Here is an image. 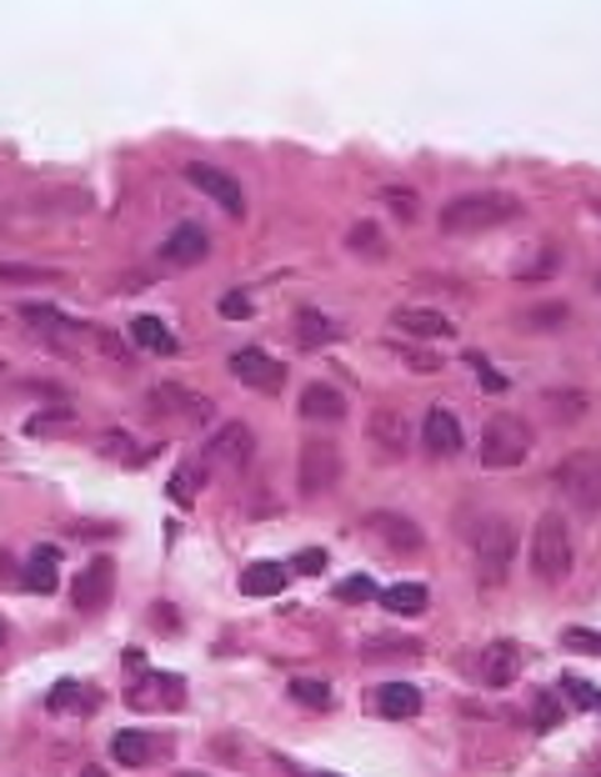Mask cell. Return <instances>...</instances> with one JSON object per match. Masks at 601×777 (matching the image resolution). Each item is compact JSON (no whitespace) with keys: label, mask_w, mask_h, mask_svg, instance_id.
Instances as JSON below:
<instances>
[{"label":"cell","mask_w":601,"mask_h":777,"mask_svg":"<svg viewBox=\"0 0 601 777\" xmlns=\"http://www.w3.org/2000/svg\"><path fill=\"white\" fill-rule=\"evenodd\" d=\"M532 327H561V321H567V307H547V311H532Z\"/></svg>","instance_id":"cell-41"},{"label":"cell","mask_w":601,"mask_h":777,"mask_svg":"<svg viewBox=\"0 0 601 777\" xmlns=\"http://www.w3.org/2000/svg\"><path fill=\"white\" fill-rule=\"evenodd\" d=\"M516 216H522V201L512 191H471V196H457L441 206L437 226L447 236H471V231H496Z\"/></svg>","instance_id":"cell-1"},{"label":"cell","mask_w":601,"mask_h":777,"mask_svg":"<svg viewBox=\"0 0 601 777\" xmlns=\"http://www.w3.org/2000/svg\"><path fill=\"white\" fill-rule=\"evenodd\" d=\"M561 502L581 517H597L601 512V451H571L561 457V467L551 471Z\"/></svg>","instance_id":"cell-2"},{"label":"cell","mask_w":601,"mask_h":777,"mask_svg":"<svg viewBox=\"0 0 601 777\" xmlns=\"http://www.w3.org/2000/svg\"><path fill=\"white\" fill-rule=\"evenodd\" d=\"M131 337H136V347H141V351H161V356H175V347H181L161 317H136L131 321Z\"/></svg>","instance_id":"cell-24"},{"label":"cell","mask_w":601,"mask_h":777,"mask_svg":"<svg viewBox=\"0 0 601 777\" xmlns=\"http://www.w3.org/2000/svg\"><path fill=\"white\" fill-rule=\"evenodd\" d=\"M516 672H522V647L516 642H492L481 652V682L486 688H512Z\"/></svg>","instance_id":"cell-15"},{"label":"cell","mask_w":601,"mask_h":777,"mask_svg":"<svg viewBox=\"0 0 601 777\" xmlns=\"http://www.w3.org/2000/svg\"><path fill=\"white\" fill-rule=\"evenodd\" d=\"M597 291H601V276H597Z\"/></svg>","instance_id":"cell-47"},{"label":"cell","mask_w":601,"mask_h":777,"mask_svg":"<svg viewBox=\"0 0 601 777\" xmlns=\"http://www.w3.org/2000/svg\"><path fill=\"white\" fill-rule=\"evenodd\" d=\"M597 712H601V702H597Z\"/></svg>","instance_id":"cell-48"},{"label":"cell","mask_w":601,"mask_h":777,"mask_svg":"<svg viewBox=\"0 0 601 777\" xmlns=\"http://www.w3.org/2000/svg\"><path fill=\"white\" fill-rule=\"evenodd\" d=\"M0 281L41 286V281H61V272H55V266H15V262H0Z\"/></svg>","instance_id":"cell-32"},{"label":"cell","mask_w":601,"mask_h":777,"mask_svg":"<svg viewBox=\"0 0 601 777\" xmlns=\"http://www.w3.org/2000/svg\"><path fill=\"white\" fill-rule=\"evenodd\" d=\"M376 712L391 717V723H406V717L421 712V688H411V682H386V688L376 692Z\"/></svg>","instance_id":"cell-20"},{"label":"cell","mask_w":601,"mask_h":777,"mask_svg":"<svg viewBox=\"0 0 601 777\" xmlns=\"http://www.w3.org/2000/svg\"><path fill=\"white\" fill-rule=\"evenodd\" d=\"M316 777H336V773H316Z\"/></svg>","instance_id":"cell-45"},{"label":"cell","mask_w":601,"mask_h":777,"mask_svg":"<svg viewBox=\"0 0 601 777\" xmlns=\"http://www.w3.org/2000/svg\"><path fill=\"white\" fill-rule=\"evenodd\" d=\"M561 692H571L577 707H597V702H601V692L591 688V682H581V678H561Z\"/></svg>","instance_id":"cell-37"},{"label":"cell","mask_w":601,"mask_h":777,"mask_svg":"<svg viewBox=\"0 0 601 777\" xmlns=\"http://www.w3.org/2000/svg\"><path fill=\"white\" fill-rule=\"evenodd\" d=\"M382 597V607L386 613H401V617H416V613H427V587L421 582H396V587H386V592H376Z\"/></svg>","instance_id":"cell-23"},{"label":"cell","mask_w":601,"mask_h":777,"mask_svg":"<svg viewBox=\"0 0 601 777\" xmlns=\"http://www.w3.org/2000/svg\"><path fill=\"white\" fill-rule=\"evenodd\" d=\"M532 572L541 582H561L571 572V532L561 512H541V522L532 526Z\"/></svg>","instance_id":"cell-4"},{"label":"cell","mask_w":601,"mask_h":777,"mask_svg":"<svg viewBox=\"0 0 601 777\" xmlns=\"http://www.w3.org/2000/svg\"><path fill=\"white\" fill-rule=\"evenodd\" d=\"M372 441L386 451V457H406V441H411V427H406V416L391 412V406H376L372 412Z\"/></svg>","instance_id":"cell-17"},{"label":"cell","mask_w":601,"mask_h":777,"mask_svg":"<svg viewBox=\"0 0 601 777\" xmlns=\"http://www.w3.org/2000/svg\"><path fill=\"white\" fill-rule=\"evenodd\" d=\"M341 337V327L331 317H321V311H301V317H296V341H301V347L307 351H316V347H331V341Z\"/></svg>","instance_id":"cell-25"},{"label":"cell","mask_w":601,"mask_h":777,"mask_svg":"<svg viewBox=\"0 0 601 777\" xmlns=\"http://www.w3.org/2000/svg\"><path fill=\"white\" fill-rule=\"evenodd\" d=\"M0 372H6V366H0Z\"/></svg>","instance_id":"cell-49"},{"label":"cell","mask_w":601,"mask_h":777,"mask_svg":"<svg viewBox=\"0 0 601 777\" xmlns=\"http://www.w3.org/2000/svg\"><path fill=\"white\" fill-rule=\"evenodd\" d=\"M421 657V642L401 632H376V637H361V662H411Z\"/></svg>","instance_id":"cell-18"},{"label":"cell","mask_w":601,"mask_h":777,"mask_svg":"<svg viewBox=\"0 0 601 777\" xmlns=\"http://www.w3.org/2000/svg\"><path fill=\"white\" fill-rule=\"evenodd\" d=\"M291 572H301V577H316V572H326V552H321V547H307V552H296Z\"/></svg>","instance_id":"cell-39"},{"label":"cell","mask_w":601,"mask_h":777,"mask_svg":"<svg viewBox=\"0 0 601 777\" xmlns=\"http://www.w3.org/2000/svg\"><path fill=\"white\" fill-rule=\"evenodd\" d=\"M286 582H291V567H281V562H251L240 572V592L246 597H276Z\"/></svg>","instance_id":"cell-22"},{"label":"cell","mask_w":601,"mask_h":777,"mask_svg":"<svg viewBox=\"0 0 601 777\" xmlns=\"http://www.w3.org/2000/svg\"><path fill=\"white\" fill-rule=\"evenodd\" d=\"M110 587H116V567H110V557H96L86 572L76 577V592H71V603H76V613H100V607L110 603Z\"/></svg>","instance_id":"cell-11"},{"label":"cell","mask_w":601,"mask_h":777,"mask_svg":"<svg viewBox=\"0 0 601 777\" xmlns=\"http://www.w3.org/2000/svg\"><path fill=\"white\" fill-rule=\"evenodd\" d=\"M296 482H301V497H321L341 482V447L336 441L311 437L296 457Z\"/></svg>","instance_id":"cell-6"},{"label":"cell","mask_w":601,"mask_h":777,"mask_svg":"<svg viewBox=\"0 0 601 777\" xmlns=\"http://www.w3.org/2000/svg\"><path fill=\"white\" fill-rule=\"evenodd\" d=\"M216 311H221L226 321H246V317H251V301H246L240 291H226V296L216 301Z\"/></svg>","instance_id":"cell-38"},{"label":"cell","mask_w":601,"mask_h":777,"mask_svg":"<svg viewBox=\"0 0 601 777\" xmlns=\"http://www.w3.org/2000/svg\"><path fill=\"white\" fill-rule=\"evenodd\" d=\"M6 637H11V627H6V617H0V647H6Z\"/></svg>","instance_id":"cell-44"},{"label":"cell","mask_w":601,"mask_h":777,"mask_svg":"<svg viewBox=\"0 0 601 777\" xmlns=\"http://www.w3.org/2000/svg\"><path fill=\"white\" fill-rule=\"evenodd\" d=\"M256 451V437L246 422H230V427H221L216 437L206 441V467H226V471H240L246 461H251Z\"/></svg>","instance_id":"cell-10"},{"label":"cell","mask_w":601,"mask_h":777,"mask_svg":"<svg viewBox=\"0 0 601 777\" xmlns=\"http://www.w3.org/2000/svg\"><path fill=\"white\" fill-rule=\"evenodd\" d=\"M196 482H206V467H201V471H175V477H171V497L181 507H191V502H196V497H191V492H196Z\"/></svg>","instance_id":"cell-36"},{"label":"cell","mask_w":601,"mask_h":777,"mask_svg":"<svg viewBox=\"0 0 601 777\" xmlns=\"http://www.w3.org/2000/svg\"><path fill=\"white\" fill-rule=\"evenodd\" d=\"M291 698L301 702V707H311V712H331V688H326V682H316V678H296Z\"/></svg>","instance_id":"cell-31"},{"label":"cell","mask_w":601,"mask_h":777,"mask_svg":"<svg viewBox=\"0 0 601 777\" xmlns=\"http://www.w3.org/2000/svg\"><path fill=\"white\" fill-rule=\"evenodd\" d=\"M466 362H471V372H476V382H481V386H486V392H506V376H502V372H496V366H492V362H486V356H481V351H471Z\"/></svg>","instance_id":"cell-35"},{"label":"cell","mask_w":601,"mask_h":777,"mask_svg":"<svg viewBox=\"0 0 601 777\" xmlns=\"http://www.w3.org/2000/svg\"><path fill=\"white\" fill-rule=\"evenodd\" d=\"M476 457L481 467H522L532 457V427H526L522 416H492L486 427H481V441H476Z\"/></svg>","instance_id":"cell-3"},{"label":"cell","mask_w":601,"mask_h":777,"mask_svg":"<svg viewBox=\"0 0 601 777\" xmlns=\"http://www.w3.org/2000/svg\"><path fill=\"white\" fill-rule=\"evenodd\" d=\"M421 441H427V451H437V457H451V451H461V422L447 412V406H431L427 422H421Z\"/></svg>","instance_id":"cell-16"},{"label":"cell","mask_w":601,"mask_h":777,"mask_svg":"<svg viewBox=\"0 0 601 777\" xmlns=\"http://www.w3.org/2000/svg\"><path fill=\"white\" fill-rule=\"evenodd\" d=\"M181 777H201V773H181Z\"/></svg>","instance_id":"cell-46"},{"label":"cell","mask_w":601,"mask_h":777,"mask_svg":"<svg viewBox=\"0 0 601 777\" xmlns=\"http://www.w3.org/2000/svg\"><path fill=\"white\" fill-rule=\"evenodd\" d=\"M301 416H307V422H341V416H346V396L326 382H311L307 392H301Z\"/></svg>","instance_id":"cell-19"},{"label":"cell","mask_w":601,"mask_h":777,"mask_svg":"<svg viewBox=\"0 0 601 777\" xmlns=\"http://www.w3.org/2000/svg\"><path fill=\"white\" fill-rule=\"evenodd\" d=\"M96 702H90V688H81V682H55L51 688V712H90Z\"/></svg>","instance_id":"cell-28"},{"label":"cell","mask_w":601,"mask_h":777,"mask_svg":"<svg viewBox=\"0 0 601 777\" xmlns=\"http://www.w3.org/2000/svg\"><path fill=\"white\" fill-rule=\"evenodd\" d=\"M155 627H165V632H181V622H175V607H155Z\"/></svg>","instance_id":"cell-42"},{"label":"cell","mask_w":601,"mask_h":777,"mask_svg":"<svg viewBox=\"0 0 601 777\" xmlns=\"http://www.w3.org/2000/svg\"><path fill=\"white\" fill-rule=\"evenodd\" d=\"M471 547H476V577L486 582V587H502L506 572H512V557H516L512 522H502V517H486V522H481V532L471 536Z\"/></svg>","instance_id":"cell-5"},{"label":"cell","mask_w":601,"mask_h":777,"mask_svg":"<svg viewBox=\"0 0 601 777\" xmlns=\"http://www.w3.org/2000/svg\"><path fill=\"white\" fill-rule=\"evenodd\" d=\"M230 376H236L240 386H251V392H281L286 386V366L256 347H240L236 356H230Z\"/></svg>","instance_id":"cell-8"},{"label":"cell","mask_w":601,"mask_h":777,"mask_svg":"<svg viewBox=\"0 0 601 777\" xmlns=\"http://www.w3.org/2000/svg\"><path fill=\"white\" fill-rule=\"evenodd\" d=\"M21 317L31 321V327H41V331H61V337H76V321L71 317H61L55 307H35V301H25L21 307Z\"/></svg>","instance_id":"cell-30"},{"label":"cell","mask_w":601,"mask_h":777,"mask_svg":"<svg viewBox=\"0 0 601 777\" xmlns=\"http://www.w3.org/2000/svg\"><path fill=\"white\" fill-rule=\"evenodd\" d=\"M206 252H211V236L201 226H175L171 236H165V246H161V256H165V266H175V272H186V266H201L206 262Z\"/></svg>","instance_id":"cell-13"},{"label":"cell","mask_w":601,"mask_h":777,"mask_svg":"<svg viewBox=\"0 0 601 777\" xmlns=\"http://www.w3.org/2000/svg\"><path fill=\"white\" fill-rule=\"evenodd\" d=\"M186 181L201 191V196H211L221 211H230V216H246V196H240V181L226 171H216V166H201L191 161L186 166Z\"/></svg>","instance_id":"cell-9"},{"label":"cell","mask_w":601,"mask_h":777,"mask_svg":"<svg viewBox=\"0 0 601 777\" xmlns=\"http://www.w3.org/2000/svg\"><path fill=\"white\" fill-rule=\"evenodd\" d=\"M557 717H561L557 698H551V692H541V698H536V727H551Z\"/></svg>","instance_id":"cell-40"},{"label":"cell","mask_w":601,"mask_h":777,"mask_svg":"<svg viewBox=\"0 0 601 777\" xmlns=\"http://www.w3.org/2000/svg\"><path fill=\"white\" fill-rule=\"evenodd\" d=\"M96 447H100V457H110V461H136V441L126 437V432H106Z\"/></svg>","instance_id":"cell-33"},{"label":"cell","mask_w":601,"mask_h":777,"mask_svg":"<svg viewBox=\"0 0 601 777\" xmlns=\"http://www.w3.org/2000/svg\"><path fill=\"white\" fill-rule=\"evenodd\" d=\"M81 777H106V773H100V767H81Z\"/></svg>","instance_id":"cell-43"},{"label":"cell","mask_w":601,"mask_h":777,"mask_svg":"<svg viewBox=\"0 0 601 777\" xmlns=\"http://www.w3.org/2000/svg\"><path fill=\"white\" fill-rule=\"evenodd\" d=\"M366 532H372L376 542H382V552H391V557H416V552L427 547L421 526L401 512H372L366 517Z\"/></svg>","instance_id":"cell-7"},{"label":"cell","mask_w":601,"mask_h":777,"mask_svg":"<svg viewBox=\"0 0 601 777\" xmlns=\"http://www.w3.org/2000/svg\"><path fill=\"white\" fill-rule=\"evenodd\" d=\"M346 246L356 256H366V262H386V242H382V231H376V221H356L346 231Z\"/></svg>","instance_id":"cell-27"},{"label":"cell","mask_w":601,"mask_h":777,"mask_svg":"<svg viewBox=\"0 0 601 777\" xmlns=\"http://www.w3.org/2000/svg\"><path fill=\"white\" fill-rule=\"evenodd\" d=\"M181 707L186 702V682L171 678V672H151V678H141L131 688V707Z\"/></svg>","instance_id":"cell-14"},{"label":"cell","mask_w":601,"mask_h":777,"mask_svg":"<svg viewBox=\"0 0 601 777\" xmlns=\"http://www.w3.org/2000/svg\"><path fill=\"white\" fill-rule=\"evenodd\" d=\"M376 196H382V206L391 211V216H401V221H416V216H421V196H416L411 187H382Z\"/></svg>","instance_id":"cell-29"},{"label":"cell","mask_w":601,"mask_h":777,"mask_svg":"<svg viewBox=\"0 0 601 777\" xmlns=\"http://www.w3.org/2000/svg\"><path fill=\"white\" fill-rule=\"evenodd\" d=\"M110 757H116L120 767H146L151 763V743H146V733H136V727H120V733L110 737Z\"/></svg>","instance_id":"cell-26"},{"label":"cell","mask_w":601,"mask_h":777,"mask_svg":"<svg viewBox=\"0 0 601 777\" xmlns=\"http://www.w3.org/2000/svg\"><path fill=\"white\" fill-rule=\"evenodd\" d=\"M336 597H341V603H372V597H376V582L356 572V577H346V582L336 587Z\"/></svg>","instance_id":"cell-34"},{"label":"cell","mask_w":601,"mask_h":777,"mask_svg":"<svg viewBox=\"0 0 601 777\" xmlns=\"http://www.w3.org/2000/svg\"><path fill=\"white\" fill-rule=\"evenodd\" d=\"M55 587H61V552H55V547H35L31 562H25V592H41V597H51Z\"/></svg>","instance_id":"cell-21"},{"label":"cell","mask_w":601,"mask_h":777,"mask_svg":"<svg viewBox=\"0 0 601 777\" xmlns=\"http://www.w3.org/2000/svg\"><path fill=\"white\" fill-rule=\"evenodd\" d=\"M391 331H401V337H421V341H447V337H457L451 317H441V311H427V307H396V311H391Z\"/></svg>","instance_id":"cell-12"}]
</instances>
